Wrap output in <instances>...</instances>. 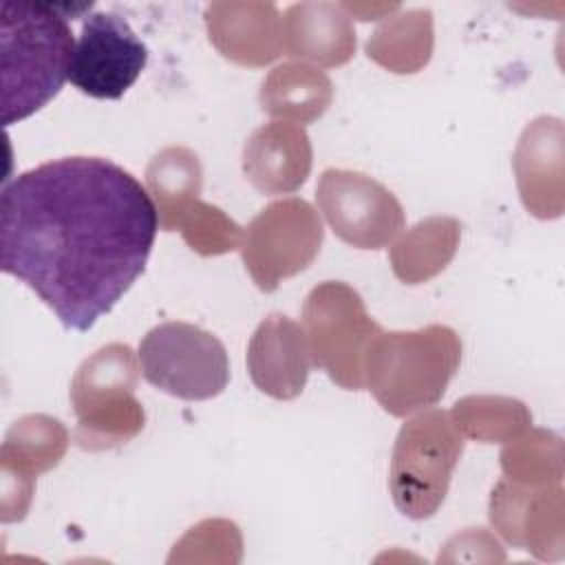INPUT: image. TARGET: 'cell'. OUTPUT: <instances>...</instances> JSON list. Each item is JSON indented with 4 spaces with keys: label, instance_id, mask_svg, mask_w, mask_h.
Returning <instances> with one entry per match:
<instances>
[{
    "label": "cell",
    "instance_id": "obj_1",
    "mask_svg": "<svg viewBox=\"0 0 565 565\" xmlns=\"http://www.w3.org/2000/svg\"><path fill=\"white\" fill-rule=\"evenodd\" d=\"M157 230V205L128 170L62 157L4 183L0 267L64 329L88 331L143 274Z\"/></svg>",
    "mask_w": 565,
    "mask_h": 565
},
{
    "label": "cell",
    "instance_id": "obj_2",
    "mask_svg": "<svg viewBox=\"0 0 565 565\" xmlns=\"http://www.w3.org/2000/svg\"><path fill=\"white\" fill-rule=\"evenodd\" d=\"M71 4L2 2V124H18L44 108L68 79L75 49Z\"/></svg>",
    "mask_w": 565,
    "mask_h": 565
},
{
    "label": "cell",
    "instance_id": "obj_3",
    "mask_svg": "<svg viewBox=\"0 0 565 565\" xmlns=\"http://www.w3.org/2000/svg\"><path fill=\"white\" fill-rule=\"evenodd\" d=\"M461 364V338L448 324L382 331L364 360V388L393 417L435 406Z\"/></svg>",
    "mask_w": 565,
    "mask_h": 565
},
{
    "label": "cell",
    "instance_id": "obj_4",
    "mask_svg": "<svg viewBox=\"0 0 565 565\" xmlns=\"http://www.w3.org/2000/svg\"><path fill=\"white\" fill-rule=\"evenodd\" d=\"M139 369V358L124 342L106 344L79 364L71 404L77 417L73 439L82 450H110L143 430L146 413L135 397Z\"/></svg>",
    "mask_w": 565,
    "mask_h": 565
},
{
    "label": "cell",
    "instance_id": "obj_5",
    "mask_svg": "<svg viewBox=\"0 0 565 565\" xmlns=\"http://www.w3.org/2000/svg\"><path fill=\"white\" fill-rule=\"evenodd\" d=\"M463 444L450 413L437 408L422 411L399 428L391 455L388 490L404 516L424 521L441 508Z\"/></svg>",
    "mask_w": 565,
    "mask_h": 565
},
{
    "label": "cell",
    "instance_id": "obj_6",
    "mask_svg": "<svg viewBox=\"0 0 565 565\" xmlns=\"http://www.w3.org/2000/svg\"><path fill=\"white\" fill-rule=\"evenodd\" d=\"M302 329L313 366L347 391L364 388V360L382 327L369 316L362 296L342 280H324L302 305Z\"/></svg>",
    "mask_w": 565,
    "mask_h": 565
},
{
    "label": "cell",
    "instance_id": "obj_7",
    "mask_svg": "<svg viewBox=\"0 0 565 565\" xmlns=\"http://www.w3.org/2000/svg\"><path fill=\"white\" fill-rule=\"evenodd\" d=\"M137 358L148 384L185 402L212 399L230 382L223 342L190 322L170 320L152 327L139 342Z\"/></svg>",
    "mask_w": 565,
    "mask_h": 565
},
{
    "label": "cell",
    "instance_id": "obj_8",
    "mask_svg": "<svg viewBox=\"0 0 565 565\" xmlns=\"http://www.w3.org/2000/svg\"><path fill=\"white\" fill-rule=\"evenodd\" d=\"M322 238V221L311 203L298 196L271 201L243 232L245 269L260 291H276L285 278L313 263Z\"/></svg>",
    "mask_w": 565,
    "mask_h": 565
},
{
    "label": "cell",
    "instance_id": "obj_9",
    "mask_svg": "<svg viewBox=\"0 0 565 565\" xmlns=\"http://www.w3.org/2000/svg\"><path fill=\"white\" fill-rule=\"evenodd\" d=\"M316 201L333 234L358 249H382L404 230V210L395 194L355 170H324Z\"/></svg>",
    "mask_w": 565,
    "mask_h": 565
},
{
    "label": "cell",
    "instance_id": "obj_10",
    "mask_svg": "<svg viewBox=\"0 0 565 565\" xmlns=\"http://www.w3.org/2000/svg\"><path fill=\"white\" fill-rule=\"evenodd\" d=\"M148 62L146 44L130 24L110 11L86 15L75 42L68 82L93 99H119Z\"/></svg>",
    "mask_w": 565,
    "mask_h": 565
},
{
    "label": "cell",
    "instance_id": "obj_11",
    "mask_svg": "<svg viewBox=\"0 0 565 565\" xmlns=\"http://www.w3.org/2000/svg\"><path fill=\"white\" fill-rule=\"evenodd\" d=\"M68 448L66 426L51 415L31 413L15 419L0 448V519L22 521L29 512L35 479L55 468Z\"/></svg>",
    "mask_w": 565,
    "mask_h": 565
},
{
    "label": "cell",
    "instance_id": "obj_12",
    "mask_svg": "<svg viewBox=\"0 0 565 565\" xmlns=\"http://www.w3.org/2000/svg\"><path fill=\"white\" fill-rule=\"evenodd\" d=\"M203 18L214 49L238 66H267L285 53L282 15L271 2H210Z\"/></svg>",
    "mask_w": 565,
    "mask_h": 565
},
{
    "label": "cell",
    "instance_id": "obj_13",
    "mask_svg": "<svg viewBox=\"0 0 565 565\" xmlns=\"http://www.w3.org/2000/svg\"><path fill=\"white\" fill-rule=\"evenodd\" d=\"M311 364L302 324L285 313L267 316L249 338V377L260 393L274 399L298 397L309 380Z\"/></svg>",
    "mask_w": 565,
    "mask_h": 565
},
{
    "label": "cell",
    "instance_id": "obj_14",
    "mask_svg": "<svg viewBox=\"0 0 565 565\" xmlns=\"http://www.w3.org/2000/svg\"><path fill=\"white\" fill-rule=\"evenodd\" d=\"M523 205L539 218L563 212V121L536 117L525 126L512 157Z\"/></svg>",
    "mask_w": 565,
    "mask_h": 565
},
{
    "label": "cell",
    "instance_id": "obj_15",
    "mask_svg": "<svg viewBox=\"0 0 565 565\" xmlns=\"http://www.w3.org/2000/svg\"><path fill=\"white\" fill-rule=\"evenodd\" d=\"M311 141L300 124L274 119L256 128L243 148L245 179L263 194L296 192L311 172Z\"/></svg>",
    "mask_w": 565,
    "mask_h": 565
},
{
    "label": "cell",
    "instance_id": "obj_16",
    "mask_svg": "<svg viewBox=\"0 0 565 565\" xmlns=\"http://www.w3.org/2000/svg\"><path fill=\"white\" fill-rule=\"evenodd\" d=\"M282 46L311 66H342L358 46L353 20L335 2H296L282 13Z\"/></svg>",
    "mask_w": 565,
    "mask_h": 565
},
{
    "label": "cell",
    "instance_id": "obj_17",
    "mask_svg": "<svg viewBox=\"0 0 565 565\" xmlns=\"http://www.w3.org/2000/svg\"><path fill=\"white\" fill-rule=\"evenodd\" d=\"M558 486H523L501 479L490 497V521L505 541L523 550L547 547V523L563 525Z\"/></svg>",
    "mask_w": 565,
    "mask_h": 565
},
{
    "label": "cell",
    "instance_id": "obj_18",
    "mask_svg": "<svg viewBox=\"0 0 565 565\" xmlns=\"http://www.w3.org/2000/svg\"><path fill=\"white\" fill-rule=\"evenodd\" d=\"M260 110L274 119L311 124L327 113L333 102V84L307 62H287L269 71L258 93Z\"/></svg>",
    "mask_w": 565,
    "mask_h": 565
},
{
    "label": "cell",
    "instance_id": "obj_19",
    "mask_svg": "<svg viewBox=\"0 0 565 565\" xmlns=\"http://www.w3.org/2000/svg\"><path fill=\"white\" fill-rule=\"evenodd\" d=\"M461 238V223L452 216H428L404 232L391 247L393 274L406 285L437 276L452 260Z\"/></svg>",
    "mask_w": 565,
    "mask_h": 565
},
{
    "label": "cell",
    "instance_id": "obj_20",
    "mask_svg": "<svg viewBox=\"0 0 565 565\" xmlns=\"http://www.w3.org/2000/svg\"><path fill=\"white\" fill-rule=\"evenodd\" d=\"M433 44V11L406 9L388 15L371 33L366 42V55L391 73L411 75L428 64Z\"/></svg>",
    "mask_w": 565,
    "mask_h": 565
},
{
    "label": "cell",
    "instance_id": "obj_21",
    "mask_svg": "<svg viewBox=\"0 0 565 565\" xmlns=\"http://www.w3.org/2000/svg\"><path fill=\"white\" fill-rule=\"evenodd\" d=\"M146 188L157 205L159 227L174 232L183 210L199 199L203 188V166L194 150L185 146H166L146 170Z\"/></svg>",
    "mask_w": 565,
    "mask_h": 565
},
{
    "label": "cell",
    "instance_id": "obj_22",
    "mask_svg": "<svg viewBox=\"0 0 565 565\" xmlns=\"http://www.w3.org/2000/svg\"><path fill=\"white\" fill-rule=\"evenodd\" d=\"M450 417L463 439L481 444H508L532 424L523 402L501 395H468L452 406Z\"/></svg>",
    "mask_w": 565,
    "mask_h": 565
},
{
    "label": "cell",
    "instance_id": "obj_23",
    "mask_svg": "<svg viewBox=\"0 0 565 565\" xmlns=\"http://www.w3.org/2000/svg\"><path fill=\"white\" fill-rule=\"evenodd\" d=\"M505 479L523 486H547L563 477L561 437L547 430L521 433L501 450Z\"/></svg>",
    "mask_w": 565,
    "mask_h": 565
},
{
    "label": "cell",
    "instance_id": "obj_24",
    "mask_svg": "<svg viewBox=\"0 0 565 565\" xmlns=\"http://www.w3.org/2000/svg\"><path fill=\"white\" fill-rule=\"evenodd\" d=\"M177 230L188 247L201 256H218L243 245V227L234 223L221 207L201 199L192 201L179 216Z\"/></svg>",
    "mask_w": 565,
    "mask_h": 565
},
{
    "label": "cell",
    "instance_id": "obj_25",
    "mask_svg": "<svg viewBox=\"0 0 565 565\" xmlns=\"http://www.w3.org/2000/svg\"><path fill=\"white\" fill-rule=\"evenodd\" d=\"M347 15L353 20H362V22H369V20H377V18H388L393 13L399 11V4H358V2H342L340 4Z\"/></svg>",
    "mask_w": 565,
    "mask_h": 565
}]
</instances>
